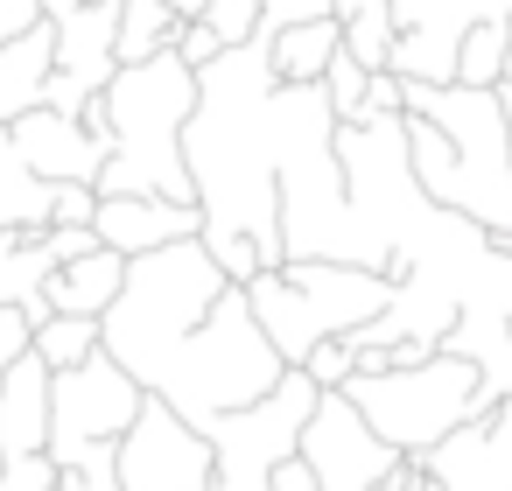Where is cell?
Segmentation results:
<instances>
[{"label": "cell", "instance_id": "17", "mask_svg": "<svg viewBox=\"0 0 512 491\" xmlns=\"http://www.w3.org/2000/svg\"><path fill=\"white\" fill-rule=\"evenodd\" d=\"M0 225H15V232H43L50 225V183L22 162L8 127H0Z\"/></svg>", "mask_w": 512, "mask_h": 491}, {"label": "cell", "instance_id": "1", "mask_svg": "<svg viewBox=\"0 0 512 491\" xmlns=\"http://www.w3.org/2000/svg\"><path fill=\"white\" fill-rule=\"evenodd\" d=\"M99 344L190 428L253 407L288 372V358L253 316L246 281H232L204 239H176L127 260V288L99 316Z\"/></svg>", "mask_w": 512, "mask_h": 491}, {"label": "cell", "instance_id": "19", "mask_svg": "<svg viewBox=\"0 0 512 491\" xmlns=\"http://www.w3.org/2000/svg\"><path fill=\"white\" fill-rule=\"evenodd\" d=\"M176 29H183V15L169 8V0H120V64L176 50Z\"/></svg>", "mask_w": 512, "mask_h": 491}, {"label": "cell", "instance_id": "22", "mask_svg": "<svg viewBox=\"0 0 512 491\" xmlns=\"http://www.w3.org/2000/svg\"><path fill=\"white\" fill-rule=\"evenodd\" d=\"M365 85H372V71H365L351 50H337V57H330V71H323V99L337 106V120H351V113L365 106Z\"/></svg>", "mask_w": 512, "mask_h": 491}, {"label": "cell", "instance_id": "24", "mask_svg": "<svg viewBox=\"0 0 512 491\" xmlns=\"http://www.w3.org/2000/svg\"><path fill=\"white\" fill-rule=\"evenodd\" d=\"M302 372H309L316 386H344V379L358 372V351H351V337H323V344L302 358Z\"/></svg>", "mask_w": 512, "mask_h": 491}, {"label": "cell", "instance_id": "7", "mask_svg": "<svg viewBox=\"0 0 512 491\" xmlns=\"http://www.w3.org/2000/svg\"><path fill=\"white\" fill-rule=\"evenodd\" d=\"M141 407H148V386L106 344L85 365L57 372L50 379V456H57V470H78V463L113 456Z\"/></svg>", "mask_w": 512, "mask_h": 491}, {"label": "cell", "instance_id": "29", "mask_svg": "<svg viewBox=\"0 0 512 491\" xmlns=\"http://www.w3.org/2000/svg\"><path fill=\"white\" fill-rule=\"evenodd\" d=\"M372 491H442V484H435V470H428L421 456H400V463H393Z\"/></svg>", "mask_w": 512, "mask_h": 491}, {"label": "cell", "instance_id": "16", "mask_svg": "<svg viewBox=\"0 0 512 491\" xmlns=\"http://www.w3.org/2000/svg\"><path fill=\"white\" fill-rule=\"evenodd\" d=\"M57 274V260H50V246H43V232H15V225H0V302H15V309H29L36 323L50 316V302H43V281Z\"/></svg>", "mask_w": 512, "mask_h": 491}, {"label": "cell", "instance_id": "27", "mask_svg": "<svg viewBox=\"0 0 512 491\" xmlns=\"http://www.w3.org/2000/svg\"><path fill=\"white\" fill-rule=\"evenodd\" d=\"M365 113H407V78H400V71H372L365 106H358L351 120H365Z\"/></svg>", "mask_w": 512, "mask_h": 491}, {"label": "cell", "instance_id": "32", "mask_svg": "<svg viewBox=\"0 0 512 491\" xmlns=\"http://www.w3.org/2000/svg\"><path fill=\"white\" fill-rule=\"evenodd\" d=\"M505 246V316H512V239H498Z\"/></svg>", "mask_w": 512, "mask_h": 491}, {"label": "cell", "instance_id": "20", "mask_svg": "<svg viewBox=\"0 0 512 491\" xmlns=\"http://www.w3.org/2000/svg\"><path fill=\"white\" fill-rule=\"evenodd\" d=\"M99 351V316H43L36 323V358L50 372H71Z\"/></svg>", "mask_w": 512, "mask_h": 491}, {"label": "cell", "instance_id": "35", "mask_svg": "<svg viewBox=\"0 0 512 491\" xmlns=\"http://www.w3.org/2000/svg\"><path fill=\"white\" fill-rule=\"evenodd\" d=\"M0 463H8V456H0Z\"/></svg>", "mask_w": 512, "mask_h": 491}, {"label": "cell", "instance_id": "18", "mask_svg": "<svg viewBox=\"0 0 512 491\" xmlns=\"http://www.w3.org/2000/svg\"><path fill=\"white\" fill-rule=\"evenodd\" d=\"M505 43H512V15H477L456 36V85H505Z\"/></svg>", "mask_w": 512, "mask_h": 491}, {"label": "cell", "instance_id": "31", "mask_svg": "<svg viewBox=\"0 0 512 491\" xmlns=\"http://www.w3.org/2000/svg\"><path fill=\"white\" fill-rule=\"evenodd\" d=\"M169 8H176V15H183V22H197V15H204V8H211V0H169Z\"/></svg>", "mask_w": 512, "mask_h": 491}, {"label": "cell", "instance_id": "13", "mask_svg": "<svg viewBox=\"0 0 512 491\" xmlns=\"http://www.w3.org/2000/svg\"><path fill=\"white\" fill-rule=\"evenodd\" d=\"M120 288H127V253L99 246L85 260H64L43 281V302H50V316H106L120 302Z\"/></svg>", "mask_w": 512, "mask_h": 491}, {"label": "cell", "instance_id": "10", "mask_svg": "<svg viewBox=\"0 0 512 491\" xmlns=\"http://www.w3.org/2000/svg\"><path fill=\"white\" fill-rule=\"evenodd\" d=\"M8 134H15L22 162H29L43 183H92V190H99V176H106V162H113V127H92L85 113L36 106V113H22Z\"/></svg>", "mask_w": 512, "mask_h": 491}, {"label": "cell", "instance_id": "6", "mask_svg": "<svg viewBox=\"0 0 512 491\" xmlns=\"http://www.w3.org/2000/svg\"><path fill=\"white\" fill-rule=\"evenodd\" d=\"M344 393L358 400V414L400 449V456H428L442 435H456L463 421L491 414L498 400L484 393L477 358L463 351H428L414 365H386V372H351Z\"/></svg>", "mask_w": 512, "mask_h": 491}, {"label": "cell", "instance_id": "21", "mask_svg": "<svg viewBox=\"0 0 512 491\" xmlns=\"http://www.w3.org/2000/svg\"><path fill=\"white\" fill-rule=\"evenodd\" d=\"M197 239L211 246V260H218V267H225L232 281H253V274L267 267V253H260V239H253V232H239V225H204Z\"/></svg>", "mask_w": 512, "mask_h": 491}, {"label": "cell", "instance_id": "30", "mask_svg": "<svg viewBox=\"0 0 512 491\" xmlns=\"http://www.w3.org/2000/svg\"><path fill=\"white\" fill-rule=\"evenodd\" d=\"M36 22H50V15H43V0H0V43L29 36Z\"/></svg>", "mask_w": 512, "mask_h": 491}, {"label": "cell", "instance_id": "2", "mask_svg": "<svg viewBox=\"0 0 512 491\" xmlns=\"http://www.w3.org/2000/svg\"><path fill=\"white\" fill-rule=\"evenodd\" d=\"M274 57L267 36L218 50L197 71V113L183 127L190 183L204 225H239L260 239L267 267H288L281 246V190H274Z\"/></svg>", "mask_w": 512, "mask_h": 491}, {"label": "cell", "instance_id": "26", "mask_svg": "<svg viewBox=\"0 0 512 491\" xmlns=\"http://www.w3.org/2000/svg\"><path fill=\"white\" fill-rule=\"evenodd\" d=\"M29 344H36V316H29V309H15V302H0V372H8Z\"/></svg>", "mask_w": 512, "mask_h": 491}, {"label": "cell", "instance_id": "8", "mask_svg": "<svg viewBox=\"0 0 512 491\" xmlns=\"http://www.w3.org/2000/svg\"><path fill=\"white\" fill-rule=\"evenodd\" d=\"M302 463L316 470V491H372L400 463V449L358 414V400L344 386H323V400L302 428Z\"/></svg>", "mask_w": 512, "mask_h": 491}, {"label": "cell", "instance_id": "34", "mask_svg": "<svg viewBox=\"0 0 512 491\" xmlns=\"http://www.w3.org/2000/svg\"><path fill=\"white\" fill-rule=\"evenodd\" d=\"M498 99H505V120H512V78H505V85H498Z\"/></svg>", "mask_w": 512, "mask_h": 491}, {"label": "cell", "instance_id": "12", "mask_svg": "<svg viewBox=\"0 0 512 491\" xmlns=\"http://www.w3.org/2000/svg\"><path fill=\"white\" fill-rule=\"evenodd\" d=\"M50 365L36 344L0 372V456H43L50 449Z\"/></svg>", "mask_w": 512, "mask_h": 491}, {"label": "cell", "instance_id": "9", "mask_svg": "<svg viewBox=\"0 0 512 491\" xmlns=\"http://www.w3.org/2000/svg\"><path fill=\"white\" fill-rule=\"evenodd\" d=\"M113 71H120V0H85V8L57 15V64L43 106L85 113L113 85Z\"/></svg>", "mask_w": 512, "mask_h": 491}, {"label": "cell", "instance_id": "14", "mask_svg": "<svg viewBox=\"0 0 512 491\" xmlns=\"http://www.w3.org/2000/svg\"><path fill=\"white\" fill-rule=\"evenodd\" d=\"M50 64H57V22H36L29 36L0 43V127H15L22 113L43 106V92H50Z\"/></svg>", "mask_w": 512, "mask_h": 491}, {"label": "cell", "instance_id": "3", "mask_svg": "<svg viewBox=\"0 0 512 491\" xmlns=\"http://www.w3.org/2000/svg\"><path fill=\"white\" fill-rule=\"evenodd\" d=\"M407 162L442 211L512 239V120L484 85H407Z\"/></svg>", "mask_w": 512, "mask_h": 491}, {"label": "cell", "instance_id": "28", "mask_svg": "<svg viewBox=\"0 0 512 491\" xmlns=\"http://www.w3.org/2000/svg\"><path fill=\"white\" fill-rule=\"evenodd\" d=\"M218 50H225V43H218V29H211V22H204V15H197V22H183V29H176V57H183V64H197V71H204V64H211V57H218Z\"/></svg>", "mask_w": 512, "mask_h": 491}, {"label": "cell", "instance_id": "4", "mask_svg": "<svg viewBox=\"0 0 512 491\" xmlns=\"http://www.w3.org/2000/svg\"><path fill=\"white\" fill-rule=\"evenodd\" d=\"M197 113V64L176 50H155L141 64H120L113 85L85 106L92 127H113V162L99 176V197H176L197 204L183 127Z\"/></svg>", "mask_w": 512, "mask_h": 491}, {"label": "cell", "instance_id": "15", "mask_svg": "<svg viewBox=\"0 0 512 491\" xmlns=\"http://www.w3.org/2000/svg\"><path fill=\"white\" fill-rule=\"evenodd\" d=\"M344 50V22L337 15H316V22H288L267 36V57H274V78L281 85H323L330 57Z\"/></svg>", "mask_w": 512, "mask_h": 491}, {"label": "cell", "instance_id": "23", "mask_svg": "<svg viewBox=\"0 0 512 491\" xmlns=\"http://www.w3.org/2000/svg\"><path fill=\"white\" fill-rule=\"evenodd\" d=\"M260 15H267L260 0H211V8H204V22L218 29L225 50H232V43H253V36H260Z\"/></svg>", "mask_w": 512, "mask_h": 491}, {"label": "cell", "instance_id": "11", "mask_svg": "<svg viewBox=\"0 0 512 491\" xmlns=\"http://www.w3.org/2000/svg\"><path fill=\"white\" fill-rule=\"evenodd\" d=\"M99 239L127 260L155 253V246H176V239H197L204 232V211L197 204H176V197H99Z\"/></svg>", "mask_w": 512, "mask_h": 491}, {"label": "cell", "instance_id": "5", "mask_svg": "<svg viewBox=\"0 0 512 491\" xmlns=\"http://www.w3.org/2000/svg\"><path fill=\"white\" fill-rule=\"evenodd\" d=\"M246 295L274 351L302 365L323 337H351L358 323H372L393 302V274L358 267V260H288V267H260Z\"/></svg>", "mask_w": 512, "mask_h": 491}, {"label": "cell", "instance_id": "25", "mask_svg": "<svg viewBox=\"0 0 512 491\" xmlns=\"http://www.w3.org/2000/svg\"><path fill=\"white\" fill-rule=\"evenodd\" d=\"M92 218H99L92 183H50V225H92Z\"/></svg>", "mask_w": 512, "mask_h": 491}, {"label": "cell", "instance_id": "33", "mask_svg": "<svg viewBox=\"0 0 512 491\" xmlns=\"http://www.w3.org/2000/svg\"><path fill=\"white\" fill-rule=\"evenodd\" d=\"M71 8H85V0H43V15L57 22V15H71Z\"/></svg>", "mask_w": 512, "mask_h": 491}]
</instances>
